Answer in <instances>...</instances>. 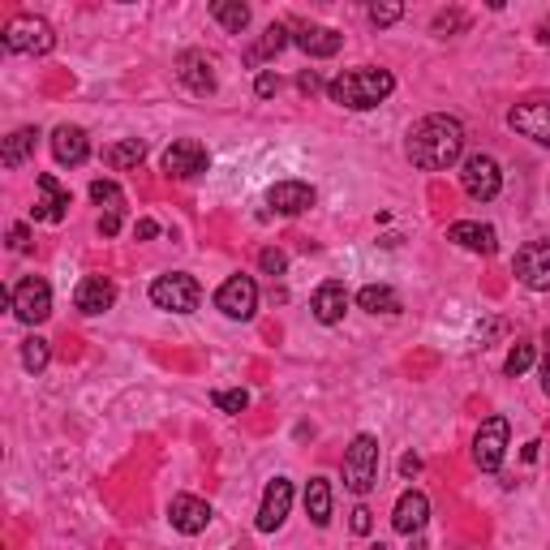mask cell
<instances>
[{
    "label": "cell",
    "mask_w": 550,
    "mask_h": 550,
    "mask_svg": "<svg viewBox=\"0 0 550 550\" xmlns=\"http://www.w3.org/2000/svg\"><path fill=\"white\" fill-rule=\"evenodd\" d=\"M370 550H387V546H383V542H379V546H370Z\"/></svg>",
    "instance_id": "obj_46"
},
{
    "label": "cell",
    "mask_w": 550,
    "mask_h": 550,
    "mask_svg": "<svg viewBox=\"0 0 550 550\" xmlns=\"http://www.w3.org/2000/svg\"><path fill=\"white\" fill-rule=\"evenodd\" d=\"M542 344H546V357H542V387H546V396H550V331L542 336Z\"/></svg>",
    "instance_id": "obj_43"
},
{
    "label": "cell",
    "mask_w": 550,
    "mask_h": 550,
    "mask_svg": "<svg viewBox=\"0 0 550 550\" xmlns=\"http://www.w3.org/2000/svg\"><path fill=\"white\" fill-rule=\"evenodd\" d=\"M0 43H5V52H22V56H48L56 48V31L43 18H35V13H22V18H13L5 26V35H0Z\"/></svg>",
    "instance_id": "obj_4"
},
{
    "label": "cell",
    "mask_w": 550,
    "mask_h": 550,
    "mask_svg": "<svg viewBox=\"0 0 550 550\" xmlns=\"http://www.w3.org/2000/svg\"><path fill=\"white\" fill-rule=\"evenodd\" d=\"M31 215L43 224H61L69 215V190H61V181H56L52 172H43L39 177V202L31 207Z\"/></svg>",
    "instance_id": "obj_21"
},
{
    "label": "cell",
    "mask_w": 550,
    "mask_h": 550,
    "mask_svg": "<svg viewBox=\"0 0 550 550\" xmlns=\"http://www.w3.org/2000/svg\"><path fill=\"white\" fill-rule=\"evenodd\" d=\"M533 357H538V349H533V344H529V340H520V344H516V349L508 353V361H503V370H508V374H512V379H520V374H525V370L533 366Z\"/></svg>",
    "instance_id": "obj_32"
},
{
    "label": "cell",
    "mask_w": 550,
    "mask_h": 550,
    "mask_svg": "<svg viewBox=\"0 0 550 550\" xmlns=\"http://www.w3.org/2000/svg\"><path fill=\"white\" fill-rule=\"evenodd\" d=\"M207 168H211V151L202 147L198 138H177L164 151V172H168V177H177V181H194Z\"/></svg>",
    "instance_id": "obj_10"
},
{
    "label": "cell",
    "mask_w": 550,
    "mask_h": 550,
    "mask_svg": "<svg viewBox=\"0 0 550 550\" xmlns=\"http://www.w3.org/2000/svg\"><path fill=\"white\" fill-rule=\"evenodd\" d=\"M288 43H293V35H288V26L271 22L267 31H263V39H258L250 52H245V65H254V69H258V65H267L271 56H280V52L288 48Z\"/></svg>",
    "instance_id": "obj_25"
},
{
    "label": "cell",
    "mask_w": 550,
    "mask_h": 550,
    "mask_svg": "<svg viewBox=\"0 0 550 550\" xmlns=\"http://www.w3.org/2000/svg\"><path fill=\"white\" fill-rule=\"evenodd\" d=\"M74 306L82 314H104L117 306V284L108 280V275H86V280L74 288Z\"/></svg>",
    "instance_id": "obj_20"
},
{
    "label": "cell",
    "mask_w": 550,
    "mask_h": 550,
    "mask_svg": "<svg viewBox=\"0 0 550 550\" xmlns=\"http://www.w3.org/2000/svg\"><path fill=\"white\" fill-rule=\"evenodd\" d=\"M254 91H258V95H263V99H271L275 91H280V78H275V74H271V69H263V74H258V82H254Z\"/></svg>",
    "instance_id": "obj_38"
},
{
    "label": "cell",
    "mask_w": 550,
    "mask_h": 550,
    "mask_svg": "<svg viewBox=\"0 0 550 550\" xmlns=\"http://www.w3.org/2000/svg\"><path fill=\"white\" fill-rule=\"evenodd\" d=\"M310 314H314L323 327H336L340 318L349 314V288H344L340 280L318 284V288H314V297H310Z\"/></svg>",
    "instance_id": "obj_16"
},
{
    "label": "cell",
    "mask_w": 550,
    "mask_h": 550,
    "mask_svg": "<svg viewBox=\"0 0 550 550\" xmlns=\"http://www.w3.org/2000/svg\"><path fill=\"white\" fill-rule=\"evenodd\" d=\"M297 86H301V91H306V95H314V91H323V78H318L314 69H306V74L297 78Z\"/></svg>",
    "instance_id": "obj_40"
},
{
    "label": "cell",
    "mask_w": 550,
    "mask_h": 550,
    "mask_svg": "<svg viewBox=\"0 0 550 550\" xmlns=\"http://www.w3.org/2000/svg\"><path fill=\"white\" fill-rule=\"evenodd\" d=\"M211 18L224 26V31L241 35L245 26H250V5H241V0H215L211 5Z\"/></svg>",
    "instance_id": "obj_29"
},
{
    "label": "cell",
    "mask_w": 550,
    "mask_h": 550,
    "mask_svg": "<svg viewBox=\"0 0 550 550\" xmlns=\"http://www.w3.org/2000/svg\"><path fill=\"white\" fill-rule=\"evenodd\" d=\"M52 155H56V164H65V168L86 164V155H91L86 129L82 125H56L52 129Z\"/></svg>",
    "instance_id": "obj_17"
},
{
    "label": "cell",
    "mask_w": 550,
    "mask_h": 550,
    "mask_svg": "<svg viewBox=\"0 0 550 550\" xmlns=\"http://www.w3.org/2000/svg\"><path fill=\"white\" fill-rule=\"evenodd\" d=\"M293 43L314 61H327V56H336L344 48V35L331 31V26H314V22H297L293 26Z\"/></svg>",
    "instance_id": "obj_15"
},
{
    "label": "cell",
    "mask_w": 550,
    "mask_h": 550,
    "mask_svg": "<svg viewBox=\"0 0 550 550\" xmlns=\"http://www.w3.org/2000/svg\"><path fill=\"white\" fill-rule=\"evenodd\" d=\"M404 151H409L413 168L422 172H443L460 164V155H465V125L456 117H447V112H434V117L417 121L409 129V142H404Z\"/></svg>",
    "instance_id": "obj_1"
},
{
    "label": "cell",
    "mask_w": 550,
    "mask_h": 550,
    "mask_svg": "<svg viewBox=\"0 0 550 550\" xmlns=\"http://www.w3.org/2000/svg\"><path fill=\"white\" fill-rule=\"evenodd\" d=\"M370 529H374V520H370V508H353V533H357V538H366Z\"/></svg>",
    "instance_id": "obj_39"
},
{
    "label": "cell",
    "mask_w": 550,
    "mask_h": 550,
    "mask_svg": "<svg viewBox=\"0 0 550 550\" xmlns=\"http://www.w3.org/2000/svg\"><path fill=\"white\" fill-rule=\"evenodd\" d=\"M469 18L465 13H439V18H434V35H447V31H460V26H465Z\"/></svg>",
    "instance_id": "obj_36"
},
{
    "label": "cell",
    "mask_w": 550,
    "mask_h": 550,
    "mask_svg": "<svg viewBox=\"0 0 550 550\" xmlns=\"http://www.w3.org/2000/svg\"><path fill=\"white\" fill-rule=\"evenodd\" d=\"M91 202L104 207V215H121L125 211V194L117 181H91Z\"/></svg>",
    "instance_id": "obj_30"
},
{
    "label": "cell",
    "mask_w": 550,
    "mask_h": 550,
    "mask_svg": "<svg viewBox=\"0 0 550 550\" xmlns=\"http://www.w3.org/2000/svg\"><path fill=\"white\" fill-rule=\"evenodd\" d=\"M430 520V499L422 490H404L396 499V512H392V529L404 533V538H413V533H422Z\"/></svg>",
    "instance_id": "obj_18"
},
{
    "label": "cell",
    "mask_w": 550,
    "mask_h": 550,
    "mask_svg": "<svg viewBox=\"0 0 550 550\" xmlns=\"http://www.w3.org/2000/svg\"><path fill=\"white\" fill-rule=\"evenodd\" d=\"M258 267H263L267 275H284V267H288V258H284L280 250H263V254H258Z\"/></svg>",
    "instance_id": "obj_35"
},
{
    "label": "cell",
    "mask_w": 550,
    "mask_h": 550,
    "mask_svg": "<svg viewBox=\"0 0 550 550\" xmlns=\"http://www.w3.org/2000/svg\"><path fill=\"white\" fill-rule=\"evenodd\" d=\"M344 486L353 495H370L379 486V439L374 434H353L349 452H344Z\"/></svg>",
    "instance_id": "obj_3"
},
{
    "label": "cell",
    "mask_w": 550,
    "mask_h": 550,
    "mask_svg": "<svg viewBox=\"0 0 550 550\" xmlns=\"http://www.w3.org/2000/svg\"><path fill=\"white\" fill-rule=\"evenodd\" d=\"M460 185H465V194L477 198V202H490L499 198L503 190V172L490 155H469L465 164H460Z\"/></svg>",
    "instance_id": "obj_9"
},
{
    "label": "cell",
    "mask_w": 550,
    "mask_h": 550,
    "mask_svg": "<svg viewBox=\"0 0 550 550\" xmlns=\"http://www.w3.org/2000/svg\"><path fill=\"white\" fill-rule=\"evenodd\" d=\"M142 159H147V142H142V138L112 142V147L104 151V164H108V168H117V172H125V168H138Z\"/></svg>",
    "instance_id": "obj_28"
},
{
    "label": "cell",
    "mask_w": 550,
    "mask_h": 550,
    "mask_svg": "<svg viewBox=\"0 0 550 550\" xmlns=\"http://www.w3.org/2000/svg\"><path fill=\"white\" fill-rule=\"evenodd\" d=\"M404 18V5H370V22L374 26H392Z\"/></svg>",
    "instance_id": "obj_34"
},
{
    "label": "cell",
    "mask_w": 550,
    "mask_h": 550,
    "mask_svg": "<svg viewBox=\"0 0 550 550\" xmlns=\"http://www.w3.org/2000/svg\"><path fill=\"white\" fill-rule=\"evenodd\" d=\"M215 310L224 318H233V323H250L254 310H258V284L254 275H228L220 284V293H215Z\"/></svg>",
    "instance_id": "obj_7"
},
{
    "label": "cell",
    "mask_w": 550,
    "mask_h": 550,
    "mask_svg": "<svg viewBox=\"0 0 550 550\" xmlns=\"http://www.w3.org/2000/svg\"><path fill=\"white\" fill-rule=\"evenodd\" d=\"M417 469H422V460H417V456H404V460H400V473H404V477H417Z\"/></svg>",
    "instance_id": "obj_44"
},
{
    "label": "cell",
    "mask_w": 550,
    "mask_h": 550,
    "mask_svg": "<svg viewBox=\"0 0 550 550\" xmlns=\"http://www.w3.org/2000/svg\"><path fill=\"white\" fill-rule=\"evenodd\" d=\"M392 91H396V78L387 74V69H374V65L344 69L340 78L327 82L331 104H340V108H349V112H370V108H379Z\"/></svg>",
    "instance_id": "obj_2"
},
{
    "label": "cell",
    "mask_w": 550,
    "mask_h": 550,
    "mask_svg": "<svg viewBox=\"0 0 550 550\" xmlns=\"http://www.w3.org/2000/svg\"><path fill=\"white\" fill-rule=\"evenodd\" d=\"M306 516L314 520L318 529L331 525V482H327V477H310V482H306Z\"/></svg>",
    "instance_id": "obj_26"
},
{
    "label": "cell",
    "mask_w": 550,
    "mask_h": 550,
    "mask_svg": "<svg viewBox=\"0 0 550 550\" xmlns=\"http://www.w3.org/2000/svg\"><path fill=\"white\" fill-rule=\"evenodd\" d=\"M538 35H542V39H546V43H550V18H546V22H542V26H538Z\"/></svg>",
    "instance_id": "obj_45"
},
{
    "label": "cell",
    "mask_w": 550,
    "mask_h": 550,
    "mask_svg": "<svg viewBox=\"0 0 550 550\" xmlns=\"http://www.w3.org/2000/svg\"><path fill=\"white\" fill-rule=\"evenodd\" d=\"M35 147H39V129H35V125L13 129V134L5 138V147H0V164H5V168H18V164H26V159L35 155Z\"/></svg>",
    "instance_id": "obj_24"
},
{
    "label": "cell",
    "mask_w": 550,
    "mask_h": 550,
    "mask_svg": "<svg viewBox=\"0 0 550 550\" xmlns=\"http://www.w3.org/2000/svg\"><path fill=\"white\" fill-rule=\"evenodd\" d=\"M211 400H215V409H220V413H245L250 392H241V387H237V392H215Z\"/></svg>",
    "instance_id": "obj_33"
},
{
    "label": "cell",
    "mask_w": 550,
    "mask_h": 550,
    "mask_svg": "<svg viewBox=\"0 0 550 550\" xmlns=\"http://www.w3.org/2000/svg\"><path fill=\"white\" fill-rule=\"evenodd\" d=\"M151 301L159 310H168V314H194L198 301H202V288H198L194 275L168 271V275H159V280L151 284Z\"/></svg>",
    "instance_id": "obj_5"
},
{
    "label": "cell",
    "mask_w": 550,
    "mask_h": 550,
    "mask_svg": "<svg viewBox=\"0 0 550 550\" xmlns=\"http://www.w3.org/2000/svg\"><path fill=\"white\" fill-rule=\"evenodd\" d=\"M288 508H293V482L288 477H275L263 490V503H258V533H275L288 520Z\"/></svg>",
    "instance_id": "obj_12"
},
{
    "label": "cell",
    "mask_w": 550,
    "mask_h": 550,
    "mask_svg": "<svg viewBox=\"0 0 550 550\" xmlns=\"http://www.w3.org/2000/svg\"><path fill=\"white\" fill-rule=\"evenodd\" d=\"M9 250H18V254L31 250V228H26V224H13V228H9Z\"/></svg>",
    "instance_id": "obj_37"
},
{
    "label": "cell",
    "mask_w": 550,
    "mask_h": 550,
    "mask_svg": "<svg viewBox=\"0 0 550 550\" xmlns=\"http://www.w3.org/2000/svg\"><path fill=\"white\" fill-rule=\"evenodd\" d=\"M177 78L190 86L194 95H211V91H215V65H211V56L198 52V48L181 52V56H177Z\"/></svg>",
    "instance_id": "obj_19"
},
{
    "label": "cell",
    "mask_w": 550,
    "mask_h": 550,
    "mask_svg": "<svg viewBox=\"0 0 550 550\" xmlns=\"http://www.w3.org/2000/svg\"><path fill=\"white\" fill-rule=\"evenodd\" d=\"M48 361H52V349H48V340L43 336H31V340H22V366L39 374V370H48Z\"/></svg>",
    "instance_id": "obj_31"
},
{
    "label": "cell",
    "mask_w": 550,
    "mask_h": 550,
    "mask_svg": "<svg viewBox=\"0 0 550 550\" xmlns=\"http://www.w3.org/2000/svg\"><path fill=\"white\" fill-rule=\"evenodd\" d=\"M9 310H13V318H18V323L39 327L43 318L52 314V288H48V280H39V275H26V280L13 288Z\"/></svg>",
    "instance_id": "obj_6"
},
{
    "label": "cell",
    "mask_w": 550,
    "mask_h": 550,
    "mask_svg": "<svg viewBox=\"0 0 550 550\" xmlns=\"http://www.w3.org/2000/svg\"><path fill=\"white\" fill-rule=\"evenodd\" d=\"M267 202L280 215H301V211H310L314 202H318V194H314V185H306V181H275L271 185V194H267Z\"/></svg>",
    "instance_id": "obj_22"
},
{
    "label": "cell",
    "mask_w": 550,
    "mask_h": 550,
    "mask_svg": "<svg viewBox=\"0 0 550 550\" xmlns=\"http://www.w3.org/2000/svg\"><path fill=\"white\" fill-rule=\"evenodd\" d=\"M99 233H104V237H117V233H121V215H99Z\"/></svg>",
    "instance_id": "obj_41"
},
{
    "label": "cell",
    "mask_w": 550,
    "mask_h": 550,
    "mask_svg": "<svg viewBox=\"0 0 550 550\" xmlns=\"http://www.w3.org/2000/svg\"><path fill=\"white\" fill-rule=\"evenodd\" d=\"M134 237H142V241L159 237V224H155V220H138V224H134Z\"/></svg>",
    "instance_id": "obj_42"
},
{
    "label": "cell",
    "mask_w": 550,
    "mask_h": 550,
    "mask_svg": "<svg viewBox=\"0 0 550 550\" xmlns=\"http://www.w3.org/2000/svg\"><path fill=\"white\" fill-rule=\"evenodd\" d=\"M508 456V417H486L473 439V465L482 473H499Z\"/></svg>",
    "instance_id": "obj_8"
},
{
    "label": "cell",
    "mask_w": 550,
    "mask_h": 550,
    "mask_svg": "<svg viewBox=\"0 0 550 550\" xmlns=\"http://www.w3.org/2000/svg\"><path fill=\"white\" fill-rule=\"evenodd\" d=\"M508 125L516 129L520 138H533V142H542V147H550V104H546V99L516 104V108L508 112Z\"/></svg>",
    "instance_id": "obj_13"
},
{
    "label": "cell",
    "mask_w": 550,
    "mask_h": 550,
    "mask_svg": "<svg viewBox=\"0 0 550 550\" xmlns=\"http://www.w3.org/2000/svg\"><path fill=\"white\" fill-rule=\"evenodd\" d=\"M516 280L533 288V293H550V241H529L516 250Z\"/></svg>",
    "instance_id": "obj_11"
},
{
    "label": "cell",
    "mask_w": 550,
    "mask_h": 550,
    "mask_svg": "<svg viewBox=\"0 0 550 550\" xmlns=\"http://www.w3.org/2000/svg\"><path fill=\"white\" fill-rule=\"evenodd\" d=\"M357 306L366 310V314H400V293L396 288H387V284H366L357 293Z\"/></svg>",
    "instance_id": "obj_27"
},
{
    "label": "cell",
    "mask_w": 550,
    "mask_h": 550,
    "mask_svg": "<svg viewBox=\"0 0 550 550\" xmlns=\"http://www.w3.org/2000/svg\"><path fill=\"white\" fill-rule=\"evenodd\" d=\"M168 520H172V529H177V533L194 538V533H202L211 525V503L198 499V495H177L168 503Z\"/></svg>",
    "instance_id": "obj_14"
},
{
    "label": "cell",
    "mask_w": 550,
    "mask_h": 550,
    "mask_svg": "<svg viewBox=\"0 0 550 550\" xmlns=\"http://www.w3.org/2000/svg\"><path fill=\"white\" fill-rule=\"evenodd\" d=\"M447 241H456L460 250H473V254H495L499 250V233L490 224H477V220H456L447 228Z\"/></svg>",
    "instance_id": "obj_23"
}]
</instances>
